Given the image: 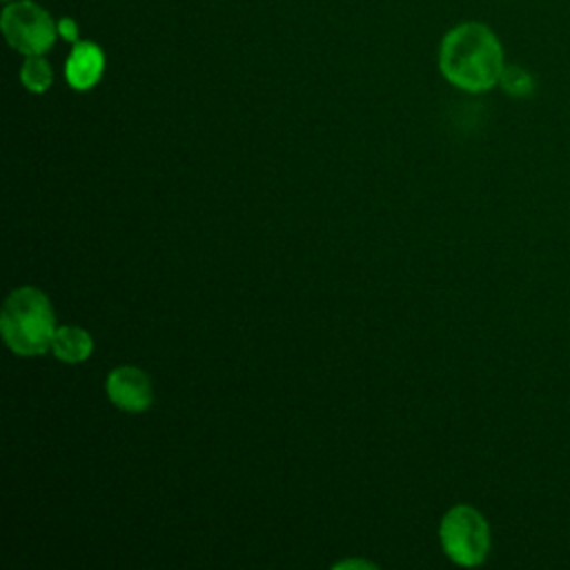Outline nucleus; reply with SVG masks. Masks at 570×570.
<instances>
[{"mask_svg": "<svg viewBox=\"0 0 570 570\" xmlns=\"http://www.w3.org/2000/svg\"><path fill=\"white\" fill-rule=\"evenodd\" d=\"M109 401L125 412H145L154 401L149 376L131 365H122L109 372L105 383Z\"/></svg>", "mask_w": 570, "mask_h": 570, "instance_id": "39448f33", "label": "nucleus"}, {"mask_svg": "<svg viewBox=\"0 0 570 570\" xmlns=\"http://www.w3.org/2000/svg\"><path fill=\"white\" fill-rule=\"evenodd\" d=\"M58 38H62V40H67V42H71V45L80 40L78 22H76L71 16L58 18Z\"/></svg>", "mask_w": 570, "mask_h": 570, "instance_id": "9d476101", "label": "nucleus"}, {"mask_svg": "<svg viewBox=\"0 0 570 570\" xmlns=\"http://www.w3.org/2000/svg\"><path fill=\"white\" fill-rule=\"evenodd\" d=\"M350 566H352V568H354V566H356V568H358V566L372 568V563H363V561H341V563H336V568H350Z\"/></svg>", "mask_w": 570, "mask_h": 570, "instance_id": "9b49d317", "label": "nucleus"}, {"mask_svg": "<svg viewBox=\"0 0 570 570\" xmlns=\"http://www.w3.org/2000/svg\"><path fill=\"white\" fill-rule=\"evenodd\" d=\"M51 350H53V356L65 363H82L85 358H89L94 350V341L87 330L76 325H62V327H56Z\"/></svg>", "mask_w": 570, "mask_h": 570, "instance_id": "0eeeda50", "label": "nucleus"}, {"mask_svg": "<svg viewBox=\"0 0 570 570\" xmlns=\"http://www.w3.org/2000/svg\"><path fill=\"white\" fill-rule=\"evenodd\" d=\"M2 338L18 356H36L51 347L56 334V314L36 287H18L9 294L0 312Z\"/></svg>", "mask_w": 570, "mask_h": 570, "instance_id": "f03ea898", "label": "nucleus"}, {"mask_svg": "<svg viewBox=\"0 0 570 570\" xmlns=\"http://www.w3.org/2000/svg\"><path fill=\"white\" fill-rule=\"evenodd\" d=\"M443 552L459 566H476L490 552V525L472 505H454L439 525Z\"/></svg>", "mask_w": 570, "mask_h": 570, "instance_id": "20e7f679", "label": "nucleus"}, {"mask_svg": "<svg viewBox=\"0 0 570 570\" xmlns=\"http://www.w3.org/2000/svg\"><path fill=\"white\" fill-rule=\"evenodd\" d=\"M2 2H13V0H2Z\"/></svg>", "mask_w": 570, "mask_h": 570, "instance_id": "f8f14e48", "label": "nucleus"}, {"mask_svg": "<svg viewBox=\"0 0 570 570\" xmlns=\"http://www.w3.org/2000/svg\"><path fill=\"white\" fill-rule=\"evenodd\" d=\"M436 60L441 76L470 94L497 87L508 65L499 36L479 20H465L448 29Z\"/></svg>", "mask_w": 570, "mask_h": 570, "instance_id": "f257e3e1", "label": "nucleus"}, {"mask_svg": "<svg viewBox=\"0 0 570 570\" xmlns=\"http://www.w3.org/2000/svg\"><path fill=\"white\" fill-rule=\"evenodd\" d=\"M499 85L503 87L505 94H510L514 98H525L534 91V78L530 76V71H525L519 65H505Z\"/></svg>", "mask_w": 570, "mask_h": 570, "instance_id": "1a4fd4ad", "label": "nucleus"}, {"mask_svg": "<svg viewBox=\"0 0 570 570\" xmlns=\"http://www.w3.org/2000/svg\"><path fill=\"white\" fill-rule=\"evenodd\" d=\"M0 29L9 47L22 56H45L58 40V20L33 0L4 2Z\"/></svg>", "mask_w": 570, "mask_h": 570, "instance_id": "7ed1b4c3", "label": "nucleus"}, {"mask_svg": "<svg viewBox=\"0 0 570 570\" xmlns=\"http://www.w3.org/2000/svg\"><path fill=\"white\" fill-rule=\"evenodd\" d=\"M20 82L31 94H45L53 82V69L45 56H24L20 67Z\"/></svg>", "mask_w": 570, "mask_h": 570, "instance_id": "6e6552de", "label": "nucleus"}, {"mask_svg": "<svg viewBox=\"0 0 570 570\" xmlns=\"http://www.w3.org/2000/svg\"><path fill=\"white\" fill-rule=\"evenodd\" d=\"M105 71V51L94 40H78L65 60V80L76 91H87L98 85Z\"/></svg>", "mask_w": 570, "mask_h": 570, "instance_id": "423d86ee", "label": "nucleus"}]
</instances>
